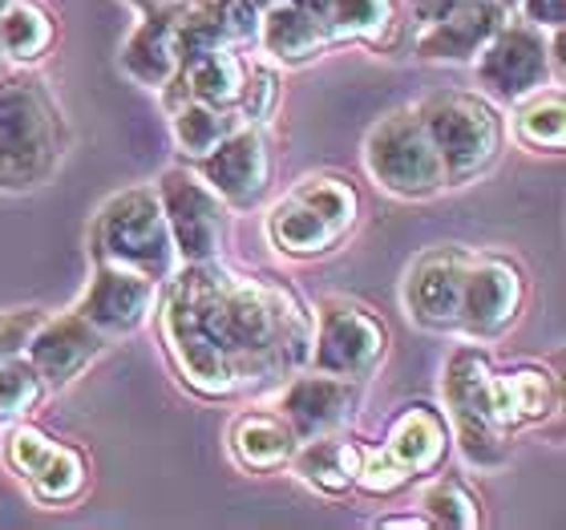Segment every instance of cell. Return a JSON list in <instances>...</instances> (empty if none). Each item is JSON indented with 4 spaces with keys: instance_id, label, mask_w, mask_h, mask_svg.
I'll use <instances>...</instances> for the list:
<instances>
[{
    "instance_id": "obj_1",
    "label": "cell",
    "mask_w": 566,
    "mask_h": 530,
    "mask_svg": "<svg viewBox=\"0 0 566 530\" xmlns=\"http://www.w3.org/2000/svg\"><path fill=\"white\" fill-rule=\"evenodd\" d=\"M154 316L175 377L202 401L268 389L312 361V308L300 292L223 260L182 263Z\"/></svg>"
},
{
    "instance_id": "obj_2",
    "label": "cell",
    "mask_w": 566,
    "mask_h": 530,
    "mask_svg": "<svg viewBox=\"0 0 566 530\" xmlns=\"http://www.w3.org/2000/svg\"><path fill=\"white\" fill-rule=\"evenodd\" d=\"M70 150L57 97L33 70L0 73V187L29 190L53 178Z\"/></svg>"
},
{
    "instance_id": "obj_3",
    "label": "cell",
    "mask_w": 566,
    "mask_h": 530,
    "mask_svg": "<svg viewBox=\"0 0 566 530\" xmlns=\"http://www.w3.org/2000/svg\"><path fill=\"white\" fill-rule=\"evenodd\" d=\"M360 215H365L360 190L344 175L316 170L292 183L283 199L263 215V236L283 260H324L353 239Z\"/></svg>"
},
{
    "instance_id": "obj_4",
    "label": "cell",
    "mask_w": 566,
    "mask_h": 530,
    "mask_svg": "<svg viewBox=\"0 0 566 530\" xmlns=\"http://www.w3.org/2000/svg\"><path fill=\"white\" fill-rule=\"evenodd\" d=\"M413 110L446 166L449 187H470L502 163L510 131L502 106L482 90H433Z\"/></svg>"
},
{
    "instance_id": "obj_5",
    "label": "cell",
    "mask_w": 566,
    "mask_h": 530,
    "mask_svg": "<svg viewBox=\"0 0 566 530\" xmlns=\"http://www.w3.org/2000/svg\"><path fill=\"white\" fill-rule=\"evenodd\" d=\"M490 373L494 361L482 344H458L446 356L441 368V401H446V422L449 434L458 441L461 458L470 461L473 470H497L510 461V441L494 417V401H490Z\"/></svg>"
},
{
    "instance_id": "obj_6",
    "label": "cell",
    "mask_w": 566,
    "mask_h": 530,
    "mask_svg": "<svg viewBox=\"0 0 566 530\" xmlns=\"http://www.w3.org/2000/svg\"><path fill=\"white\" fill-rule=\"evenodd\" d=\"M90 260L134 268L158 283H166L182 268L154 187L118 190L114 199L102 202L90 227Z\"/></svg>"
},
{
    "instance_id": "obj_7",
    "label": "cell",
    "mask_w": 566,
    "mask_h": 530,
    "mask_svg": "<svg viewBox=\"0 0 566 530\" xmlns=\"http://www.w3.org/2000/svg\"><path fill=\"white\" fill-rule=\"evenodd\" d=\"M449 449H453V434H449L446 413L424 401L401 405L385 429V441L377 449H365L356 490L368 498L401 495L429 474H441Z\"/></svg>"
},
{
    "instance_id": "obj_8",
    "label": "cell",
    "mask_w": 566,
    "mask_h": 530,
    "mask_svg": "<svg viewBox=\"0 0 566 530\" xmlns=\"http://www.w3.org/2000/svg\"><path fill=\"white\" fill-rule=\"evenodd\" d=\"M360 163H365V175L385 195L401 202H429L449 190L446 166L437 158L433 142L424 134L413 106L389 110L385 118L368 126Z\"/></svg>"
},
{
    "instance_id": "obj_9",
    "label": "cell",
    "mask_w": 566,
    "mask_h": 530,
    "mask_svg": "<svg viewBox=\"0 0 566 530\" xmlns=\"http://www.w3.org/2000/svg\"><path fill=\"white\" fill-rule=\"evenodd\" d=\"M389 361V324L356 300L324 295L312 312V361L307 368L365 385Z\"/></svg>"
},
{
    "instance_id": "obj_10",
    "label": "cell",
    "mask_w": 566,
    "mask_h": 530,
    "mask_svg": "<svg viewBox=\"0 0 566 530\" xmlns=\"http://www.w3.org/2000/svg\"><path fill=\"white\" fill-rule=\"evenodd\" d=\"M0 454H4V466L33 495L36 507L45 510L73 507L90 490V458L77 446H70V441L45 434L41 425L12 422Z\"/></svg>"
},
{
    "instance_id": "obj_11",
    "label": "cell",
    "mask_w": 566,
    "mask_h": 530,
    "mask_svg": "<svg viewBox=\"0 0 566 530\" xmlns=\"http://www.w3.org/2000/svg\"><path fill=\"white\" fill-rule=\"evenodd\" d=\"M154 195H158L163 219L175 239L178 263L223 260L231 207L214 195L211 183L195 166H166L154 183Z\"/></svg>"
},
{
    "instance_id": "obj_12",
    "label": "cell",
    "mask_w": 566,
    "mask_h": 530,
    "mask_svg": "<svg viewBox=\"0 0 566 530\" xmlns=\"http://www.w3.org/2000/svg\"><path fill=\"white\" fill-rule=\"evenodd\" d=\"M470 65L478 73V90L497 106H514L543 85H558L555 70H551L546 33L514 17V12L497 24V33L485 41L482 53Z\"/></svg>"
},
{
    "instance_id": "obj_13",
    "label": "cell",
    "mask_w": 566,
    "mask_h": 530,
    "mask_svg": "<svg viewBox=\"0 0 566 530\" xmlns=\"http://www.w3.org/2000/svg\"><path fill=\"white\" fill-rule=\"evenodd\" d=\"M526 300H531V280L518 260H510L502 251H473L465 292H461L458 336L473 344L502 341L522 320Z\"/></svg>"
},
{
    "instance_id": "obj_14",
    "label": "cell",
    "mask_w": 566,
    "mask_h": 530,
    "mask_svg": "<svg viewBox=\"0 0 566 530\" xmlns=\"http://www.w3.org/2000/svg\"><path fill=\"white\" fill-rule=\"evenodd\" d=\"M195 170L211 183V190L231 211H251V207H260L268 199V190L275 183L272 142H268L263 126L239 122L214 150L202 154Z\"/></svg>"
},
{
    "instance_id": "obj_15",
    "label": "cell",
    "mask_w": 566,
    "mask_h": 530,
    "mask_svg": "<svg viewBox=\"0 0 566 530\" xmlns=\"http://www.w3.org/2000/svg\"><path fill=\"white\" fill-rule=\"evenodd\" d=\"M470 263L473 251L461 243H437V248L421 251L405 276V312L429 332H458Z\"/></svg>"
},
{
    "instance_id": "obj_16",
    "label": "cell",
    "mask_w": 566,
    "mask_h": 530,
    "mask_svg": "<svg viewBox=\"0 0 566 530\" xmlns=\"http://www.w3.org/2000/svg\"><path fill=\"white\" fill-rule=\"evenodd\" d=\"M158 292H163V283L142 276V271L118 268V263H94V280H90L73 312H82L114 344L150 324L154 308H158Z\"/></svg>"
},
{
    "instance_id": "obj_17",
    "label": "cell",
    "mask_w": 566,
    "mask_h": 530,
    "mask_svg": "<svg viewBox=\"0 0 566 530\" xmlns=\"http://www.w3.org/2000/svg\"><path fill=\"white\" fill-rule=\"evenodd\" d=\"M109 341L82 316V312H61L36 324V332L24 344V361L41 373L49 393L70 389L73 381H82L97 365V356L106 353Z\"/></svg>"
},
{
    "instance_id": "obj_18",
    "label": "cell",
    "mask_w": 566,
    "mask_h": 530,
    "mask_svg": "<svg viewBox=\"0 0 566 530\" xmlns=\"http://www.w3.org/2000/svg\"><path fill=\"white\" fill-rule=\"evenodd\" d=\"M356 409H360V385L332 377V373H319V368L292 373V377L283 381L280 405H275V413L292 425V434L300 441L336 434V429L353 422Z\"/></svg>"
},
{
    "instance_id": "obj_19",
    "label": "cell",
    "mask_w": 566,
    "mask_h": 530,
    "mask_svg": "<svg viewBox=\"0 0 566 530\" xmlns=\"http://www.w3.org/2000/svg\"><path fill=\"white\" fill-rule=\"evenodd\" d=\"M506 17L502 0H458L437 21L421 24L413 53L429 65H470Z\"/></svg>"
},
{
    "instance_id": "obj_20",
    "label": "cell",
    "mask_w": 566,
    "mask_h": 530,
    "mask_svg": "<svg viewBox=\"0 0 566 530\" xmlns=\"http://www.w3.org/2000/svg\"><path fill=\"white\" fill-rule=\"evenodd\" d=\"M255 45L272 65L300 70V65L324 58L336 41H332L328 21L319 9H307L295 0H268L260 9V24H255Z\"/></svg>"
},
{
    "instance_id": "obj_21",
    "label": "cell",
    "mask_w": 566,
    "mask_h": 530,
    "mask_svg": "<svg viewBox=\"0 0 566 530\" xmlns=\"http://www.w3.org/2000/svg\"><path fill=\"white\" fill-rule=\"evenodd\" d=\"M122 73L142 90L163 94L170 77L182 70V45H178V9L175 12H142L130 37L118 53Z\"/></svg>"
},
{
    "instance_id": "obj_22",
    "label": "cell",
    "mask_w": 566,
    "mask_h": 530,
    "mask_svg": "<svg viewBox=\"0 0 566 530\" xmlns=\"http://www.w3.org/2000/svg\"><path fill=\"white\" fill-rule=\"evenodd\" d=\"M490 401H494V417L506 434L543 425L558 409V381L543 365H510L490 373Z\"/></svg>"
},
{
    "instance_id": "obj_23",
    "label": "cell",
    "mask_w": 566,
    "mask_h": 530,
    "mask_svg": "<svg viewBox=\"0 0 566 530\" xmlns=\"http://www.w3.org/2000/svg\"><path fill=\"white\" fill-rule=\"evenodd\" d=\"M243 77H248V58L235 45H223L182 61V70L170 77V85L158 97H163L166 110L178 106V102H202V106H214V110H235Z\"/></svg>"
},
{
    "instance_id": "obj_24",
    "label": "cell",
    "mask_w": 566,
    "mask_h": 530,
    "mask_svg": "<svg viewBox=\"0 0 566 530\" xmlns=\"http://www.w3.org/2000/svg\"><path fill=\"white\" fill-rule=\"evenodd\" d=\"M365 449L360 441L336 429V434L324 437H307L300 441L292 454V466L287 470L324 498H344L356 490V478H360V466H365Z\"/></svg>"
},
{
    "instance_id": "obj_25",
    "label": "cell",
    "mask_w": 566,
    "mask_h": 530,
    "mask_svg": "<svg viewBox=\"0 0 566 530\" xmlns=\"http://www.w3.org/2000/svg\"><path fill=\"white\" fill-rule=\"evenodd\" d=\"M300 446V437L292 434V425L283 422L275 409H248L239 413L231 429H227V449L231 461L248 474H280L292 466V454Z\"/></svg>"
},
{
    "instance_id": "obj_26",
    "label": "cell",
    "mask_w": 566,
    "mask_h": 530,
    "mask_svg": "<svg viewBox=\"0 0 566 530\" xmlns=\"http://www.w3.org/2000/svg\"><path fill=\"white\" fill-rule=\"evenodd\" d=\"M57 45V21L45 4L36 0H12L0 12V49L9 58L12 70H33L36 61H45Z\"/></svg>"
},
{
    "instance_id": "obj_27",
    "label": "cell",
    "mask_w": 566,
    "mask_h": 530,
    "mask_svg": "<svg viewBox=\"0 0 566 530\" xmlns=\"http://www.w3.org/2000/svg\"><path fill=\"white\" fill-rule=\"evenodd\" d=\"M510 134L518 146L534 154H563L566 150V94L563 85H543L514 102Z\"/></svg>"
},
{
    "instance_id": "obj_28",
    "label": "cell",
    "mask_w": 566,
    "mask_h": 530,
    "mask_svg": "<svg viewBox=\"0 0 566 530\" xmlns=\"http://www.w3.org/2000/svg\"><path fill=\"white\" fill-rule=\"evenodd\" d=\"M324 21L336 45H385L397 24V4L392 0H328Z\"/></svg>"
},
{
    "instance_id": "obj_29",
    "label": "cell",
    "mask_w": 566,
    "mask_h": 530,
    "mask_svg": "<svg viewBox=\"0 0 566 530\" xmlns=\"http://www.w3.org/2000/svg\"><path fill=\"white\" fill-rule=\"evenodd\" d=\"M166 118H170V138L187 163H199L202 154L214 150L243 122L235 110H214L202 102H178L166 110Z\"/></svg>"
},
{
    "instance_id": "obj_30",
    "label": "cell",
    "mask_w": 566,
    "mask_h": 530,
    "mask_svg": "<svg viewBox=\"0 0 566 530\" xmlns=\"http://www.w3.org/2000/svg\"><path fill=\"white\" fill-rule=\"evenodd\" d=\"M424 515V519L446 530H478L485 522L482 515V498L473 495L470 486L461 482V478H449V474H441V478H433L429 474V486L421 490V507H417Z\"/></svg>"
},
{
    "instance_id": "obj_31",
    "label": "cell",
    "mask_w": 566,
    "mask_h": 530,
    "mask_svg": "<svg viewBox=\"0 0 566 530\" xmlns=\"http://www.w3.org/2000/svg\"><path fill=\"white\" fill-rule=\"evenodd\" d=\"M45 397H49V385L41 381V373L24 361V353L0 365V425L24 422L33 409H41Z\"/></svg>"
},
{
    "instance_id": "obj_32",
    "label": "cell",
    "mask_w": 566,
    "mask_h": 530,
    "mask_svg": "<svg viewBox=\"0 0 566 530\" xmlns=\"http://www.w3.org/2000/svg\"><path fill=\"white\" fill-rule=\"evenodd\" d=\"M280 102H283L280 73L272 65H263V61H248V77H243V90H239V102H235L239 118L251 122V126H268L280 114Z\"/></svg>"
},
{
    "instance_id": "obj_33",
    "label": "cell",
    "mask_w": 566,
    "mask_h": 530,
    "mask_svg": "<svg viewBox=\"0 0 566 530\" xmlns=\"http://www.w3.org/2000/svg\"><path fill=\"white\" fill-rule=\"evenodd\" d=\"M41 320H45V308H9V312H0V365L24 353V344H29V336L36 332Z\"/></svg>"
},
{
    "instance_id": "obj_34",
    "label": "cell",
    "mask_w": 566,
    "mask_h": 530,
    "mask_svg": "<svg viewBox=\"0 0 566 530\" xmlns=\"http://www.w3.org/2000/svg\"><path fill=\"white\" fill-rule=\"evenodd\" d=\"M514 17H522V21L534 24V29H543V33L566 29V0H518V4H514Z\"/></svg>"
},
{
    "instance_id": "obj_35",
    "label": "cell",
    "mask_w": 566,
    "mask_h": 530,
    "mask_svg": "<svg viewBox=\"0 0 566 530\" xmlns=\"http://www.w3.org/2000/svg\"><path fill=\"white\" fill-rule=\"evenodd\" d=\"M373 527H380V530H433V522L424 519L421 510H413V515H380Z\"/></svg>"
},
{
    "instance_id": "obj_36",
    "label": "cell",
    "mask_w": 566,
    "mask_h": 530,
    "mask_svg": "<svg viewBox=\"0 0 566 530\" xmlns=\"http://www.w3.org/2000/svg\"><path fill=\"white\" fill-rule=\"evenodd\" d=\"M138 12H175V9H187L190 0H130Z\"/></svg>"
},
{
    "instance_id": "obj_37",
    "label": "cell",
    "mask_w": 566,
    "mask_h": 530,
    "mask_svg": "<svg viewBox=\"0 0 566 530\" xmlns=\"http://www.w3.org/2000/svg\"><path fill=\"white\" fill-rule=\"evenodd\" d=\"M409 4H413V17H417V12H424L429 4H433V0H409Z\"/></svg>"
},
{
    "instance_id": "obj_38",
    "label": "cell",
    "mask_w": 566,
    "mask_h": 530,
    "mask_svg": "<svg viewBox=\"0 0 566 530\" xmlns=\"http://www.w3.org/2000/svg\"><path fill=\"white\" fill-rule=\"evenodd\" d=\"M295 4H307V9H324L328 0H295Z\"/></svg>"
},
{
    "instance_id": "obj_39",
    "label": "cell",
    "mask_w": 566,
    "mask_h": 530,
    "mask_svg": "<svg viewBox=\"0 0 566 530\" xmlns=\"http://www.w3.org/2000/svg\"><path fill=\"white\" fill-rule=\"evenodd\" d=\"M12 65H9V58H4V49H0V73H9Z\"/></svg>"
},
{
    "instance_id": "obj_40",
    "label": "cell",
    "mask_w": 566,
    "mask_h": 530,
    "mask_svg": "<svg viewBox=\"0 0 566 530\" xmlns=\"http://www.w3.org/2000/svg\"><path fill=\"white\" fill-rule=\"evenodd\" d=\"M502 4H506V9L514 12V4H518V0H502Z\"/></svg>"
},
{
    "instance_id": "obj_41",
    "label": "cell",
    "mask_w": 566,
    "mask_h": 530,
    "mask_svg": "<svg viewBox=\"0 0 566 530\" xmlns=\"http://www.w3.org/2000/svg\"><path fill=\"white\" fill-rule=\"evenodd\" d=\"M9 4H12V0H0V12H4V9H9Z\"/></svg>"
}]
</instances>
